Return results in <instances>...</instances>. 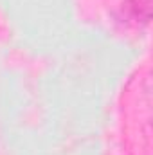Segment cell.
Here are the masks:
<instances>
[{
	"instance_id": "6da1fadb",
	"label": "cell",
	"mask_w": 153,
	"mask_h": 155,
	"mask_svg": "<svg viewBox=\"0 0 153 155\" xmlns=\"http://www.w3.org/2000/svg\"><path fill=\"white\" fill-rule=\"evenodd\" d=\"M132 2H133L132 9H133V13L139 16V20L148 22V18H150V5H151V0H132Z\"/></svg>"
}]
</instances>
